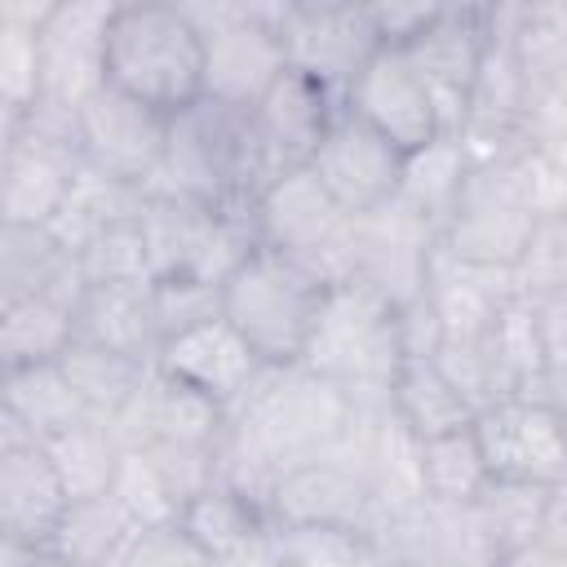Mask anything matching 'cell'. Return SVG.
Here are the masks:
<instances>
[{
  "label": "cell",
  "instance_id": "cell-20",
  "mask_svg": "<svg viewBox=\"0 0 567 567\" xmlns=\"http://www.w3.org/2000/svg\"><path fill=\"white\" fill-rule=\"evenodd\" d=\"M155 368L164 377L199 390L204 399H213L221 412H230L252 390L261 368H270V363H261L226 319H208V323L164 341L155 350Z\"/></svg>",
  "mask_w": 567,
  "mask_h": 567
},
{
  "label": "cell",
  "instance_id": "cell-8",
  "mask_svg": "<svg viewBox=\"0 0 567 567\" xmlns=\"http://www.w3.org/2000/svg\"><path fill=\"white\" fill-rule=\"evenodd\" d=\"M536 221L540 217L532 213L523 182H518V155H509V159L470 168V177L439 230V248L461 261L509 270Z\"/></svg>",
  "mask_w": 567,
  "mask_h": 567
},
{
  "label": "cell",
  "instance_id": "cell-32",
  "mask_svg": "<svg viewBox=\"0 0 567 567\" xmlns=\"http://www.w3.org/2000/svg\"><path fill=\"white\" fill-rule=\"evenodd\" d=\"M71 297L75 292H49V297H27L0 310V363L9 368H31V363H53L71 346Z\"/></svg>",
  "mask_w": 567,
  "mask_h": 567
},
{
  "label": "cell",
  "instance_id": "cell-19",
  "mask_svg": "<svg viewBox=\"0 0 567 567\" xmlns=\"http://www.w3.org/2000/svg\"><path fill=\"white\" fill-rule=\"evenodd\" d=\"M106 421L124 447H151V443H204V447H213L226 430V412L213 399L164 377L155 363Z\"/></svg>",
  "mask_w": 567,
  "mask_h": 567
},
{
  "label": "cell",
  "instance_id": "cell-10",
  "mask_svg": "<svg viewBox=\"0 0 567 567\" xmlns=\"http://www.w3.org/2000/svg\"><path fill=\"white\" fill-rule=\"evenodd\" d=\"M434 248H439V230L425 217H416L412 208H403L399 199H390V204L354 217L346 284H359L381 306L403 310L408 301H416L425 292Z\"/></svg>",
  "mask_w": 567,
  "mask_h": 567
},
{
  "label": "cell",
  "instance_id": "cell-5",
  "mask_svg": "<svg viewBox=\"0 0 567 567\" xmlns=\"http://www.w3.org/2000/svg\"><path fill=\"white\" fill-rule=\"evenodd\" d=\"M182 13L204 44L199 97L248 111L284 75L288 62L275 35V0H190Z\"/></svg>",
  "mask_w": 567,
  "mask_h": 567
},
{
  "label": "cell",
  "instance_id": "cell-21",
  "mask_svg": "<svg viewBox=\"0 0 567 567\" xmlns=\"http://www.w3.org/2000/svg\"><path fill=\"white\" fill-rule=\"evenodd\" d=\"M66 509V487L44 452V443H27L0 456V536L27 554H44L58 518Z\"/></svg>",
  "mask_w": 567,
  "mask_h": 567
},
{
  "label": "cell",
  "instance_id": "cell-35",
  "mask_svg": "<svg viewBox=\"0 0 567 567\" xmlns=\"http://www.w3.org/2000/svg\"><path fill=\"white\" fill-rule=\"evenodd\" d=\"M58 368L66 372V381L80 394L89 416H111L137 390V381L151 372L146 359H133V354H120L106 346H89V341H71L58 354Z\"/></svg>",
  "mask_w": 567,
  "mask_h": 567
},
{
  "label": "cell",
  "instance_id": "cell-44",
  "mask_svg": "<svg viewBox=\"0 0 567 567\" xmlns=\"http://www.w3.org/2000/svg\"><path fill=\"white\" fill-rule=\"evenodd\" d=\"M120 567H217L177 523H164V527H146Z\"/></svg>",
  "mask_w": 567,
  "mask_h": 567
},
{
  "label": "cell",
  "instance_id": "cell-18",
  "mask_svg": "<svg viewBox=\"0 0 567 567\" xmlns=\"http://www.w3.org/2000/svg\"><path fill=\"white\" fill-rule=\"evenodd\" d=\"M337 106H341V97H332L310 75L284 66V75L248 106V120H252V133H257V146H261V159H266L270 177L310 164V155H315L319 137L328 133Z\"/></svg>",
  "mask_w": 567,
  "mask_h": 567
},
{
  "label": "cell",
  "instance_id": "cell-39",
  "mask_svg": "<svg viewBox=\"0 0 567 567\" xmlns=\"http://www.w3.org/2000/svg\"><path fill=\"white\" fill-rule=\"evenodd\" d=\"M146 315L155 332V350L208 319H221V284L208 279H151L146 284Z\"/></svg>",
  "mask_w": 567,
  "mask_h": 567
},
{
  "label": "cell",
  "instance_id": "cell-31",
  "mask_svg": "<svg viewBox=\"0 0 567 567\" xmlns=\"http://www.w3.org/2000/svg\"><path fill=\"white\" fill-rule=\"evenodd\" d=\"M177 527H182L213 563H221V558H230L235 549H244L248 540H257V536L270 527V518H266V509H261L257 501H248L244 492H235V487H226V483H213V487H204L195 501H186V509L177 514Z\"/></svg>",
  "mask_w": 567,
  "mask_h": 567
},
{
  "label": "cell",
  "instance_id": "cell-47",
  "mask_svg": "<svg viewBox=\"0 0 567 567\" xmlns=\"http://www.w3.org/2000/svg\"><path fill=\"white\" fill-rule=\"evenodd\" d=\"M527 315H532V328H536V341H540V354L549 368H567V292L558 297H532L527 301Z\"/></svg>",
  "mask_w": 567,
  "mask_h": 567
},
{
  "label": "cell",
  "instance_id": "cell-42",
  "mask_svg": "<svg viewBox=\"0 0 567 567\" xmlns=\"http://www.w3.org/2000/svg\"><path fill=\"white\" fill-rule=\"evenodd\" d=\"M111 496L137 518V527L177 523V505H173V496L164 492L159 474L151 470V461L142 452H124V461L115 470V483H111Z\"/></svg>",
  "mask_w": 567,
  "mask_h": 567
},
{
  "label": "cell",
  "instance_id": "cell-22",
  "mask_svg": "<svg viewBox=\"0 0 567 567\" xmlns=\"http://www.w3.org/2000/svg\"><path fill=\"white\" fill-rule=\"evenodd\" d=\"M421 297L439 315L443 337H483L496 323V315L518 297V288H514V275L501 266L461 261V257L434 248Z\"/></svg>",
  "mask_w": 567,
  "mask_h": 567
},
{
  "label": "cell",
  "instance_id": "cell-53",
  "mask_svg": "<svg viewBox=\"0 0 567 567\" xmlns=\"http://www.w3.org/2000/svg\"><path fill=\"white\" fill-rule=\"evenodd\" d=\"M27 567H75V563H62V558H49V554H35Z\"/></svg>",
  "mask_w": 567,
  "mask_h": 567
},
{
  "label": "cell",
  "instance_id": "cell-54",
  "mask_svg": "<svg viewBox=\"0 0 567 567\" xmlns=\"http://www.w3.org/2000/svg\"><path fill=\"white\" fill-rule=\"evenodd\" d=\"M416 567H487V563H416Z\"/></svg>",
  "mask_w": 567,
  "mask_h": 567
},
{
  "label": "cell",
  "instance_id": "cell-52",
  "mask_svg": "<svg viewBox=\"0 0 567 567\" xmlns=\"http://www.w3.org/2000/svg\"><path fill=\"white\" fill-rule=\"evenodd\" d=\"M31 558H35V554H27V549H18L13 540L0 536V567H27Z\"/></svg>",
  "mask_w": 567,
  "mask_h": 567
},
{
  "label": "cell",
  "instance_id": "cell-6",
  "mask_svg": "<svg viewBox=\"0 0 567 567\" xmlns=\"http://www.w3.org/2000/svg\"><path fill=\"white\" fill-rule=\"evenodd\" d=\"M248 226L257 248H270L310 266L332 288L346 284L354 217L332 204V195L310 177V168L270 177L248 204Z\"/></svg>",
  "mask_w": 567,
  "mask_h": 567
},
{
  "label": "cell",
  "instance_id": "cell-55",
  "mask_svg": "<svg viewBox=\"0 0 567 567\" xmlns=\"http://www.w3.org/2000/svg\"><path fill=\"white\" fill-rule=\"evenodd\" d=\"M0 385H4V363H0Z\"/></svg>",
  "mask_w": 567,
  "mask_h": 567
},
{
  "label": "cell",
  "instance_id": "cell-38",
  "mask_svg": "<svg viewBox=\"0 0 567 567\" xmlns=\"http://www.w3.org/2000/svg\"><path fill=\"white\" fill-rule=\"evenodd\" d=\"M284 567H390L368 527L337 523H292L275 527Z\"/></svg>",
  "mask_w": 567,
  "mask_h": 567
},
{
  "label": "cell",
  "instance_id": "cell-50",
  "mask_svg": "<svg viewBox=\"0 0 567 567\" xmlns=\"http://www.w3.org/2000/svg\"><path fill=\"white\" fill-rule=\"evenodd\" d=\"M27 443H35L31 430H27V425L18 421V412L0 399V456H4V452H18V447H27Z\"/></svg>",
  "mask_w": 567,
  "mask_h": 567
},
{
  "label": "cell",
  "instance_id": "cell-46",
  "mask_svg": "<svg viewBox=\"0 0 567 567\" xmlns=\"http://www.w3.org/2000/svg\"><path fill=\"white\" fill-rule=\"evenodd\" d=\"M394 332H399V354L403 359H434V350L443 341L439 315L430 310L425 297H416L403 310H394Z\"/></svg>",
  "mask_w": 567,
  "mask_h": 567
},
{
  "label": "cell",
  "instance_id": "cell-33",
  "mask_svg": "<svg viewBox=\"0 0 567 567\" xmlns=\"http://www.w3.org/2000/svg\"><path fill=\"white\" fill-rule=\"evenodd\" d=\"M44 452H49V461H53L62 487H66V501H71V496L111 492L115 470H120V461H124L128 447L115 439V430H111L106 416H84L71 430L53 434L44 443Z\"/></svg>",
  "mask_w": 567,
  "mask_h": 567
},
{
  "label": "cell",
  "instance_id": "cell-28",
  "mask_svg": "<svg viewBox=\"0 0 567 567\" xmlns=\"http://www.w3.org/2000/svg\"><path fill=\"white\" fill-rule=\"evenodd\" d=\"M567 487V483H558ZM558 487H536V483H505V478H487V487L470 501L474 509V523H478V536L496 558L540 540L545 532V514H549V501Z\"/></svg>",
  "mask_w": 567,
  "mask_h": 567
},
{
  "label": "cell",
  "instance_id": "cell-2",
  "mask_svg": "<svg viewBox=\"0 0 567 567\" xmlns=\"http://www.w3.org/2000/svg\"><path fill=\"white\" fill-rule=\"evenodd\" d=\"M328 292L332 284L319 279L310 266L270 248H252L221 279V319L244 337V346L261 363L292 368L310 341Z\"/></svg>",
  "mask_w": 567,
  "mask_h": 567
},
{
  "label": "cell",
  "instance_id": "cell-17",
  "mask_svg": "<svg viewBox=\"0 0 567 567\" xmlns=\"http://www.w3.org/2000/svg\"><path fill=\"white\" fill-rule=\"evenodd\" d=\"M341 106L354 111L363 124H372L381 137H390L403 155L443 133L439 106L421 84V75L412 71V62L403 58V49H377L368 66L350 80Z\"/></svg>",
  "mask_w": 567,
  "mask_h": 567
},
{
  "label": "cell",
  "instance_id": "cell-34",
  "mask_svg": "<svg viewBox=\"0 0 567 567\" xmlns=\"http://www.w3.org/2000/svg\"><path fill=\"white\" fill-rule=\"evenodd\" d=\"M0 399L18 412V421L31 430L35 443H49L53 434L71 430L75 421H84V403L80 394L71 390L66 372L53 363H31V368H9L4 372V385H0Z\"/></svg>",
  "mask_w": 567,
  "mask_h": 567
},
{
  "label": "cell",
  "instance_id": "cell-11",
  "mask_svg": "<svg viewBox=\"0 0 567 567\" xmlns=\"http://www.w3.org/2000/svg\"><path fill=\"white\" fill-rule=\"evenodd\" d=\"M470 434L487 478L536 487L567 483V412L527 399H496L474 412Z\"/></svg>",
  "mask_w": 567,
  "mask_h": 567
},
{
  "label": "cell",
  "instance_id": "cell-24",
  "mask_svg": "<svg viewBox=\"0 0 567 567\" xmlns=\"http://www.w3.org/2000/svg\"><path fill=\"white\" fill-rule=\"evenodd\" d=\"M146 527H137V518L111 496V492H97V496H71L44 554L49 558H62V563H75V567H120L128 545L142 536Z\"/></svg>",
  "mask_w": 567,
  "mask_h": 567
},
{
  "label": "cell",
  "instance_id": "cell-49",
  "mask_svg": "<svg viewBox=\"0 0 567 567\" xmlns=\"http://www.w3.org/2000/svg\"><path fill=\"white\" fill-rule=\"evenodd\" d=\"M492 567H567V549L545 545V540H532V545H523V549L496 558Z\"/></svg>",
  "mask_w": 567,
  "mask_h": 567
},
{
  "label": "cell",
  "instance_id": "cell-30",
  "mask_svg": "<svg viewBox=\"0 0 567 567\" xmlns=\"http://www.w3.org/2000/svg\"><path fill=\"white\" fill-rule=\"evenodd\" d=\"M465 177H470V164H465L461 142L452 133H439L434 142H425V146L403 155V173H399L394 199L403 208H412L416 217H425L434 230H443Z\"/></svg>",
  "mask_w": 567,
  "mask_h": 567
},
{
  "label": "cell",
  "instance_id": "cell-41",
  "mask_svg": "<svg viewBox=\"0 0 567 567\" xmlns=\"http://www.w3.org/2000/svg\"><path fill=\"white\" fill-rule=\"evenodd\" d=\"M509 275L523 301L567 292V217H540Z\"/></svg>",
  "mask_w": 567,
  "mask_h": 567
},
{
  "label": "cell",
  "instance_id": "cell-27",
  "mask_svg": "<svg viewBox=\"0 0 567 567\" xmlns=\"http://www.w3.org/2000/svg\"><path fill=\"white\" fill-rule=\"evenodd\" d=\"M390 412L416 443L470 430V421H474V408L447 385V377L430 359H403L399 363V372L390 381Z\"/></svg>",
  "mask_w": 567,
  "mask_h": 567
},
{
  "label": "cell",
  "instance_id": "cell-36",
  "mask_svg": "<svg viewBox=\"0 0 567 567\" xmlns=\"http://www.w3.org/2000/svg\"><path fill=\"white\" fill-rule=\"evenodd\" d=\"M416 483L430 505H470L487 487V465L470 430L416 443Z\"/></svg>",
  "mask_w": 567,
  "mask_h": 567
},
{
  "label": "cell",
  "instance_id": "cell-51",
  "mask_svg": "<svg viewBox=\"0 0 567 567\" xmlns=\"http://www.w3.org/2000/svg\"><path fill=\"white\" fill-rule=\"evenodd\" d=\"M18 133H22V111L0 106V177H4L9 159H13V151H18Z\"/></svg>",
  "mask_w": 567,
  "mask_h": 567
},
{
  "label": "cell",
  "instance_id": "cell-4",
  "mask_svg": "<svg viewBox=\"0 0 567 567\" xmlns=\"http://www.w3.org/2000/svg\"><path fill=\"white\" fill-rule=\"evenodd\" d=\"M297 363L332 381L354 408H385L390 381L403 363L394 310L381 306L359 284H337L323 297V310Z\"/></svg>",
  "mask_w": 567,
  "mask_h": 567
},
{
  "label": "cell",
  "instance_id": "cell-40",
  "mask_svg": "<svg viewBox=\"0 0 567 567\" xmlns=\"http://www.w3.org/2000/svg\"><path fill=\"white\" fill-rule=\"evenodd\" d=\"M75 279L80 284H124V288L151 284V266H146L137 221H124V226H111V230L93 235L75 252Z\"/></svg>",
  "mask_w": 567,
  "mask_h": 567
},
{
  "label": "cell",
  "instance_id": "cell-12",
  "mask_svg": "<svg viewBox=\"0 0 567 567\" xmlns=\"http://www.w3.org/2000/svg\"><path fill=\"white\" fill-rule=\"evenodd\" d=\"M115 0H53L40 40V89L35 102L80 111L106 84V27Z\"/></svg>",
  "mask_w": 567,
  "mask_h": 567
},
{
  "label": "cell",
  "instance_id": "cell-7",
  "mask_svg": "<svg viewBox=\"0 0 567 567\" xmlns=\"http://www.w3.org/2000/svg\"><path fill=\"white\" fill-rule=\"evenodd\" d=\"M137 235L146 248L151 279H208L221 284L257 244L248 213H221L204 208L182 195L146 190L137 213Z\"/></svg>",
  "mask_w": 567,
  "mask_h": 567
},
{
  "label": "cell",
  "instance_id": "cell-15",
  "mask_svg": "<svg viewBox=\"0 0 567 567\" xmlns=\"http://www.w3.org/2000/svg\"><path fill=\"white\" fill-rule=\"evenodd\" d=\"M487 4H434L425 27L403 44V58L430 89L443 133H456L470 84L487 53Z\"/></svg>",
  "mask_w": 567,
  "mask_h": 567
},
{
  "label": "cell",
  "instance_id": "cell-26",
  "mask_svg": "<svg viewBox=\"0 0 567 567\" xmlns=\"http://www.w3.org/2000/svg\"><path fill=\"white\" fill-rule=\"evenodd\" d=\"M75 257L49 226L0 221V310L27 297L75 292Z\"/></svg>",
  "mask_w": 567,
  "mask_h": 567
},
{
  "label": "cell",
  "instance_id": "cell-43",
  "mask_svg": "<svg viewBox=\"0 0 567 567\" xmlns=\"http://www.w3.org/2000/svg\"><path fill=\"white\" fill-rule=\"evenodd\" d=\"M518 182H523V195L536 217H567V151L523 146Z\"/></svg>",
  "mask_w": 567,
  "mask_h": 567
},
{
  "label": "cell",
  "instance_id": "cell-25",
  "mask_svg": "<svg viewBox=\"0 0 567 567\" xmlns=\"http://www.w3.org/2000/svg\"><path fill=\"white\" fill-rule=\"evenodd\" d=\"M71 341L106 346L133 359L155 363V332L146 315V284H80L71 297Z\"/></svg>",
  "mask_w": 567,
  "mask_h": 567
},
{
  "label": "cell",
  "instance_id": "cell-29",
  "mask_svg": "<svg viewBox=\"0 0 567 567\" xmlns=\"http://www.w3.org/2000/svg\"><path fill=\"white\" fill-rule=\"evenodd\" d=\"M142 199H146V190L124 186V182H111V177H102V173H93V168L80 164V173H75V182H71L62 208L53 213L49 230H53V235L62 239V248L75 257L93 235H102V230H111V226H124V221H137Z\"/></svg>",
  "mask_w": 567,
  "mask_h": 567
},
{
  "label": "cell",
  "instance_id": "cell-45",
  "mask_svg": "<svg viewBox=\"0 0 567 567\" xmlns=\"http://www.w3.org/2000/svg\"><path fill=\"white\" fill-rule=\"evenodd\" d=\"M434 13V4L425 0H377V4H368V18H372V31H377V40H381V49H403L421 27H425V18Z\"/></svg>",
  "mask_w": 567,
  "mask_h": 567
},
{
  "label": "cell",
  "instance_id": "cell-16",
  "mask_svg": "<svg viewBox=\"0 0 567 567\" xmlns=\"http://www.w3.org/2000/svg\"><path fill=\"white\" fill-rule=\"evenodd\" d=\"M350 434V430H346ZM270 523H337V527H372L377 505L359 474V461L350 452V439L328 447L323 456H310L292 470H284L270 487Z\"/></svg>",
  "mask_w": 567,
  "mask_h": 567
},
{
  "label": "cell",
  "instance_id": "cell-48",
  "mask_svg": "<svg viewBox=\"0 0 567 567\" xmlns=\"http://www.w3.org/2000/svg\"><path fill=\"white\" fill-rule=\"evenodd\" d=\"M217 567H284V558H279V545H275V523L257 536V540H248L244 549H235L230 558H221Z\"/></svg>",
  "mask_w": 567,
  "mask_h": 567
},
{
  "label": "cell",
  "instance_id": "cell-37",
  "mask_svg": "<svg viewBox=\"0 0 567 567\" xmlns=\"http://www.w3.org/2000/svg\"><path fill=\"white\" fill-rule=\"evenodd\" d=\"M53 0H0V106L27 111L40 89V22Z\"/></svg>",
  "mask_w": 567,
  "mask_h": 567
},
{
  "label": "cell",
  "instance_id": "cell-9",
  "mask_svg": "<svg viewBox=\"0 0 567 567\" xmlns=\"http://www.w3.org/2000/svg\"><path fill=\"white\" fill-rule=\"evenodd\" d=\"M275 35L284 44V62L332 97H346L350 80L381 49L368 4L359 0H275Z\"/></svg>",
  "mask_w": 567,
  "mask_h": 567
},
{
  "label": "cell",
  "instance_id": "cell-3",
  "mask_svg": "<svg viewBox=\"0 0 567 567\" xmlns=\"http://www.w3.org/2000/svg\"><path fill=\"white\" fill-rule=\"evenodd\" d=\"M204 44L182 4H115L106 27V84L159 115L199 97Z\"/></svg>",
  "mask_w": 567,
  "mask_h": 567
},
{
  "label": "cell",
  "instance_id": "cell-1",
  "mask_svg": "<svg viewBox=\"0 0 567 567\" xmlns=\"http://www.w3.org/2000/svg\"><path fill=\"white\" fill-rule=\"evenodd\" d=\"M270 182L248 111L195 97L168 115L164 159L151 190L195 199L221 213H248L252 195Z\"/></svg>",
  "mask_w": 567,
  "mask_h": 567
},
{
  "label": "cell",
  "instance_id": "cell-14",
  "mask_svg": "<svg viewBox=\"0 0 567 567\" xmlns=\"http://www.w3.org/2000/svg\"><path fill=\"white\" fill-rule=\"evenodd\" d=\"M306 168L332 195L337 208H346L350 217H363L394 199L399 173H403V151L390 137H381L372 124H363L354 111L337 106V115H332L328 133L319 137Z\"/></svg>",
  "mask_w": 567,
  "mask_h": 567
},
{
  "label": "cell",
  "instance_id": "cell-13",
  "mask_svg": "<svg viewBox=\"0 0 567 567\" xmlns=\"http://www.w3.org/2000/svg\"><path fill=\"white\" fill-rule=\"evenodd\" d=\"M164 133L168 115L151 111L146 102L102 84L84 106H80V159L84 168L151 190L159 159H164Z\"/></svg>",
  "mask_w": 567,
  "mask_h": 567
},
{
  "label": "cell",
  "instance_id": "cell-23",
  "mask_svg": "<svg viewBox=\"0 0 567 567\" xmlns=\"http://www.w3.org/2000/svg\"><path fill=\"white\" fill-rule=\"evenodd\" d=\"M80 151L44 142L35 133H18V151L0 177V221L18 226H49L53 213L62 208L75 173H80Z\"/></svg>",
  "mask_w": 567,
  "mask_h": 567
}]
</instances>
